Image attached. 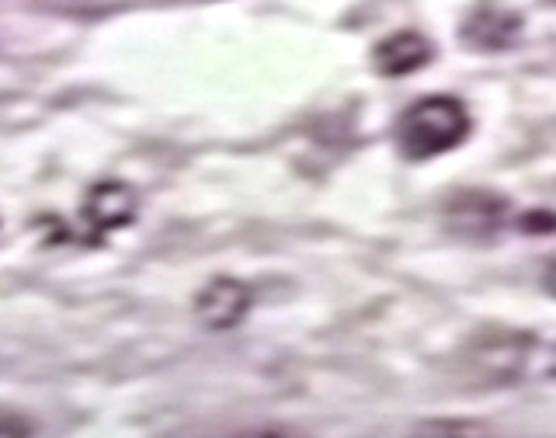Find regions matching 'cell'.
Listing matches in <instances>:
<instances>
[{"instance_id": "1", "label": "cell", "mask_w": 556, "mask_h": 438, "mask_svg": "<svg viewBox=\"0 0 556 438\" xmlns=\"http://www.w3.org/2000/svg\"><path fill=\"white\" fill-rule=\"evenodd\" d=\"M466 136H469V112L452 95L421 98L396 122V150L407 161H431V157L466 143Z\"/></svg>"}, {"instance_id": "3", "label": "cell", "mask_w": 556, "mask_h": 438, "mask_svg": "<svg viewBox=\"0 0 556 438\" xmlns=\"http://www.w3.org/2000/svg\"><path fill=\"white\" fill-rule=\"evenodd\" d=\"M526 22L515 11H504L494 4L473 8L459 25V42L473 52H504L521 39Z\"/></svg>"}, {"instance_id": "2", "label": "cell", "mask_w": 556, "mask_h": 438, "mask_svg": "<svg viewBox=\"0 0 556 438\" xmlns=\"http://www.w3.org/2000/svg\"><path fill=\"white\" fill-rule=\"evenodd\" d=\"M136 213H139V196L126 182H98L80 205V216L94 234L122 230V226H129L136 220Z\"/></svg>"}, {"instance_id": "7", "label": "cell", "mask_w": 556, "mask_h": 438, "mask_svg": "<svg viewBox=\"0 0 556 438\" xmlns=\"http://www.w3.org/2000/svg\"><path fill=\"white\" fill-rule=\"evenodd\" d=\"M521 234L539 237V234H553L556 230V213H546V209H529L526 216L518 220Z\"/></svg>"}, {"instance_id": "10", "label": "cell", "mask_w": 556, "mask_h": 438, "mask_svg": "<svg viewBox=\"0 0 556 438\" xmlns=\"http://www.w3.org/2000/svg\"><path fill=\"white\" fill-rule=\"evenodd\" d=\"M549 4H556V0H549Z\"/></svg>"}, {"instance_id": "5", "label": "cell", "mask_w": 556, "mask_h": 438, "mask_svg": "<svg viewBox=\"0 0 556 438\" xmlns=\"http://www.w3.org/2000/svg\"><path fill=\"white\" fill-rule=\"evenodd\" d=\"M434 60V46L428 35L404 28L390 32L387 39H379L372 46V66L382 77H407L414 70H421Z\"/></svg>"}, {"instance_id": "8", "label": "cell", "mask_w": 556, "mask_h": 438, "mask_svg": "<svg viewBox=\"0 0 556 438\" xmlns=\"http://www.w3.org/2000/svg\"><path fill=\"white\" fill-rule=\"evenodd\" d=\"M0 435H31V422L17 414H4L0 411Z\"/></svg>"}, {"instance_id": "9", "label": "cell", "mask_w": 556, "mask_h": 438, "mask_svg": "<svg viewBox=\"0 0 556 438\" xmlns=\"http://www.w3.org/2000/svg\"><path fill=\"white\" fill-rule=\"evenodd\" d=\"M543 283H546V292H549V296H556V261L546 268V278H543Z\"/></svg>"}, {"instance_id": "6", "label": "cell", "mask_w": 556, "mask_h": 438, "mask_svg": "<svg viewBox=\"0 0 556 438\" xmlns=\"http://www.w3.org/2000/svg\"><path fill=\"white\" fill-rule=\"evenodd\" d=\"M504 213H508V202L491 191H463L448 205H445V223L452 234H494Z\"/></svg>"}, {"instance_id": "4", "label": "cell", "mask_w": 556, "mask_h": 438, "mask_svg": "<svg viewBox=\"0 0 556 438\" xmlns=\"http://www.w3.org/2000/svg\"><path fill=\"white\" fill-rule=\"evenodd\" d=\"M251 289L240 278H213L199 296H195V313L205 327L213 330H230L237 327L251 310Z\"/></svg>"}]
</instances>
